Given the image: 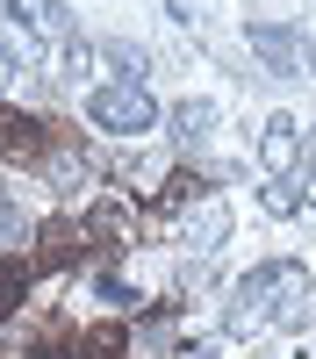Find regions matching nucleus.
Instances as JSON below:
<instances>
[{
  "label": "nucleus",
  "mask_w": 316,
  "mask_h": 359,
  "mask_svg": "<svg viewBox=\"0 0 316 359\" xmlns=\"http://www.w3.org/2000/svg\"><path fill=\"white\" fill-rule=\"evenodd\" d=\"M316 316V280L302 259H266L259 273H245L230 287V309H223V331L230 338H252L266 331V323H287V331H302Z\"/></svg>",
  "instance_id": "nucleus-1"
},
{
  "label": "nucleus",
  "mask_w": 316,
  "mask_h": 359,
  "mask_svg": "<svg viewBox=\"0 0 316 359\" xmlns=\"http://www.w3.org/2000/svg\"><path fill=\"white\" fill-rule=\"evenodd\" d=\"M86 123L108 130V137H144V130H158L165 123V108L144 94V86H123V79H108L86 94Z\"/></svg>",
  "instance_id": "nucleus-2"
},
{
  "label": "nucleus",
  "mask_w": 316,
  "mask_h": 359,
  "mask_svg": "<svg viewBox=\"0 0 316 359\" xmlns=\"http://www.w3.org/2000/svg\"><path fill=\"white\" fill-rule=\"evenodd\" d=\"M252 50H259V65H266L273 79H309L316 72V43L302 36V29H287V22H259Z\"/></svg>",
  "instance_id": "nucleus-3"
},
{
  "label": "nucleus",
  "mask_w": 316,
  "mask_h": 359,
  "mask_svg": "<svg viewBox=\"0 0 316 359\" xmlns=\"http://www.w3.org/2000/svg\"><path fill=\"white\" fill-rule=\"evenodd\" d=\"M180 245L201 252V259L223 252V245H230V201H216V194H209V201H194V208H187V223H180Z\"/></svg>",
  "instance_id": "nucleus-4"
},
{
  "label": "nucleus",
  "mask_w": 316,
  "mask_h": 359,
  "mask_svg": "<svg viewBox=\"0 0 316 359\" xmlns=\"http://www.w3.org/2000/svg\"><path fill=\"white\" fill-rule=\"evenodd\" d=\"M165 137L180 144V151H201V144L216 137V101H172L165 108Z\"/></svg>",
  "instance_id": "nucleus-5"
},
{
  "label": "nucleus",
  "mask_w": 316,
  "mask_h": 359,
  "mask_svg": "<svg viewBox=\"0 0 316 359\" xmlns=\"http://www.w3.org/2000/svg\"><path fill=\"white\" fill-rule=\"evenodd\" d=\"M259 158H266V172H273V180L302 158V123H295V115H273V123L259 130Z\"/></svg>",
  "instance_id": "nucleus-6"
},
{
  "label": "nucleus",
  "mask_w": 316,
  "mask_h": 359,
  "mask_svg": "<svg viewBox=\"0 0 316 359\" xmlns=\"http://www.w3.org/2000/svg\"><path fill=\"white\" fill-rule=\"evenodd\" d=\"M94 57H108V65H115V72H123V86H144V72H151V57H144L137 43H101Z\"/></svg>",
  "instance_id": "nucleus-7"
},
{
  "label": "nucleus",
  "mask_w": 316,
  "mask_h": 359,
  "mask_svg": "<svg viewBox=\"0 0 316 359\" xmlns=\"http://www.w3.org/2000/svg\"><path fill=\"white\" fill-rule=\"evenodd\" d=\"M259 201H266V216H302V187H295V180H266V187H259Z\"/></svg>",
  "instance_id": "nucleus-8"
},
{
  "label": "nucleus",
  "mask_w": 316,
  "mask_h": 359,
  "mask_svg": "<svg viewBox=\"0 0 316 359\" xmlns=\"http://www.w3.org/2000/svg\"><path fill=\"white\" fill-rule=\"evenodd\" d=\"M36 22L50 29V36H65V43L79 36V22H72V8H65V0H36Z\"/></svg>",
  "instance_id": "nucleus-9"
},
{
  "label": "nucleus",
  "mask_w": 316,
  "mask_h": 359,
  "mask_svg": "<svg viewBox=\"0 0 316 359\" xmlns=\"http://www.w3.org/2000/svg\"><path fill=\"white\" fill-rule=\"evenodd\" d=\"M22 230H29V223H22V208H15V201H0V245H22Z\"/></svg>",
  "instance_id": "nucleus-10"
},
{
  "label": "nucleus",
  "mask_w": 316,
  "mask_h": 359,
  "mask_svg": "<svg viewBox=\"0 0 316 359\" xmlns=\"http://www.w3.org/2000/svg\"><path fill=\"white\" fill-rule=\"evenodd\" d=\"M94 294H108V302H115V309H130V302H137V294H130L123 280H94Z\"/></svg>",
  "instance_id": "nucleus-11"
},
{
  "label": "nucleus",
  "mask_w": 316,
  "mask_h": 359,
  "mask_svg": "<svg viewBox=\"0 0 316 359\" xmlns=\"http://www.w3.org/2000/svg\"><path fill=\"white\" fill-rule=\"evenodd\" d=\"M15 72H22V65H15V50L0 43V94H8V86H15Z\"/></svg>",
  "instance_id": "nucleus-12"
}]
</instances>
